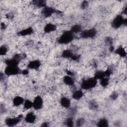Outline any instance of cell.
<instances>
[{
	"instance_id": "d6986e66",
	"label": "cell",
	"mask_w": 127,
	"mask_h": 127,
	"mask_svg": "<svg viewBox=\"0 0 127 127\" xmlns=\"http://www.w3.org/2000/svg\"><path fill=\"white\" fill-rule=\"evenodd\" d=\"M97 126L101 127H106L108 126L109 123L107 119L105 118H102L98 120L96 123Z\"/></svg>"
},
{
	"instance_id": "d4e9b609",
	"label": "cell",
	"mask_w": 127,
	"mask_h": 127,
	"mask_svg": "<svg viewBox=\"0 0 127 127\" xmlns=\"http://www.w3.org/2000/svg\"><path fill=\"white\" fill-rule=\"evenodd\" d=\"M75 124H76V125L77 126H81L85 124V120L83 118L78 119L75 122Z\"/></svg>"
},
{
	"instance_id": "277c9868",
	"label": "cell",
	"mask_w": 127,
	"mask_h": 127,
	"mask_svg": "<svg viewBox=\"0 0 127 127\" xmlns=\"http://www.w3.org/2000/svg\"><path fill=\"white\" fill-rule=\"evenodd\" d=\"M23 116L22 115H18V116H12L10 117H7L5 119L4 122L5 124L7 126L9 127H13L16 126L17 124L22 120Z\"/></svg>"
},
{
	"instance_id": "8fae6325",
	"label": "cell",
	"mask_w": 127,
	"mask_h": 127,
	"mask_svg": "<svg viewBox=\"0 0 127 127\" xmlns=\"http://www.w3.org/2000/svg\"><path fill=\"white\" fill-rule=\"evenodd\" d=\"M41 62L38 60H33L30 61L27 64V67L31 69H37L41 66Z\"/></svg>"
},
{
	"instance_id": "4fadbf2b",
	"label": "cell",
	"mask_w": 127,
	"mask_h": 127,
	"mask_svg": "<svg viewBox=\"0 0 127 127\" xmlns=\"http://www.w3.org/2000/svg\"><path fill=\"white\" fill-rule=\"evenodd\" d=\"M57 29V26L52 23H48L45 25L44 27V31L45 33L49 34L53 32H55Z\"/></svg>"
},
{
	"instance_id": "9a60e30c",
	"label": "cell",
	"mask_w": 127,
	"mask_h": 127,
	"mask_svg": "<svg viewBox=\"0 0 127 127\" xmlns=\"http://www.w3.org/2000/svg\"><path fill=\"white\" fill-rule=\"evenodd\" d=\"M25 100L24 99L20 96H15L12 99V104L15 107H19V106L23 105Z\"/></svg>"
},
{
	"instance_id": "484cf974",
	"label": "cell",
	"mask_w": 127,
	"mask_h": 127,
	"mask_svg": "<svg viewBox=\"0 0 127 127\" xmlns=\"http://www.w3.org/2000/svg\"><path fill=\"white\" fill-rule=\"evenodd\" d=\"M88 2L86 1H83V2L81 4V7L82 8H86L88 6Z\"/></svg>"
},
{
	"instance_id": "5bb4252c",
	"label": "cell",
	"mask_w": 127,
	"mask_h": 127,
	"mask_svg": "<svg viewBox=\"0 0 127 127\" xmlns=\"http://www.w3.org/2000/svg\"><path fill=\"white\" fill-rule=\"evenodd\" d=\"M63 82L64 84L69 86H73L74 85V79L72 76L66 75L63 77Z\"/></svg>"
},
{
	"instance_id": "5b68a950",
	"label": "cell",
	"mask_w": 127,
	"mask_h": 127,
	"mask_svg": "<svg viewBox=\"0 0 127 127\" xmlns=\"http://www.w3.org/2000/svg\"><path fill=\"white\" fill-rule=\"evenodd\" d=\"M18 66H6L4 70V74L7 76H16L21 73Z\"/></svg>"
},
{
	"instance_id": "9c48e42d",
	"label": "cell",
	"mask_w": 127,
	"mask_h": 127,
	"mask_svg": "<svg viewBox=\"0 0 127 127\" xmlns=\"http://www.w3.org/2000/svg\"><path fill=\"white\" fill-rule=\"evenodd\" d=\"M24 122L27 124H34L36 120V116L33 112H28L24 118Z\"/></svg>"
},
{
	"instance_id": "e0dca14e",
	"label": "cell",
	"mask_w": 127,
	"mask_h": 127,
	"mask_svg": "<svg viewBox=\"0 0 127 127\" xmlns=\"http://www.w3.org/2000/svg\"><path fill=\"white\" fill-rule=\"evenodd\" d=\"M70 31L73 34L80 33L82 31V27L79 24H74L71 26Z\"/></svg>"
},
{
	"instance_id": "7402d4cb",
	"label": "cell",
	"mask_w": 127,
	"mask_h": 127,
	"mask_svg": "<svg viewBox=\"0 0 127 127\" xmlns=\"http://www.w3.org/2000/svg\"><path fill=\"white\" fill-rule=\"evenodd\" d=\"M100 84L103 87H106L109 84V77H105L100 79Z\"/></svg>"
},
{
	"instance_id": "30bf717a",
	"label": "cell",
	"mask_w": 127,
	"mask_h": 127,
	"mask_svg": "<svg viewBox=\"0 0 127 127\" xmlns=\"http://www.w3.org/2000/svg\"><path fill=\"white\" fill-rule=\"evenodd\" d=\"M60 104L63 108L68 109L71 106V101L68 97L63 96L60 99Z\"/></svg>"
},
{
	"instance_id": "52a82bcc",
	"label": "cell",
	"mask_w": 127,
	"mask_h": 127,
	"mask_svg": "<svg viewBox=\"0 0 127 127\" xmlns=\"http://www.w3.org/2000/svg\"><path fill=\"white\" fill-rule=\"evenodd\" d=\"M44 105V101L40 95H37L33 100V108L35 110H41Z\"/></svg>"
},
{
	"instance_id": "603a6c76",
	"label": "cell",
	"mask_w": 127,
	"mask_h": 127,
	"mask_svg": "<svg viewBox=\"0 0 127 127\" xmlns=\"http://www.w3.org/2000/svg\"><path fill=\"white\" fill-rule=\"evenodd\" d=\"M8 51V49L7 47L4 45L1 46L0 48V55L1 56H5L6 55L7 52Z\"/></svg>"
},
{
	"instance_id": "7c38bea8",
	"label": "cell",
	"mask_w": 127,
	"mask_h": 127,
	"mask_svg": "<svg viewBox=\"0 0 127 127\" xmlns=\"http://www.w3.org/2000/svg\"><path fill=\"white\" fill-rule=\"evenodd\" d=\"M34 32V30L32 27H28L22 29L18 32L17 34L20 36H26L32 34Z\"/></svg>"
},
{
	"instance_id": "cb8c5ba5",
	"label": "cell",
	"mask_w": 127,
	"mask_h": 127,
	"mask_svg": "<svg viewBox=\"0 0 127 127\" xmlns=\"http://www.w3.org/2000/svg\"><path fill=\"white\" fill-rule=\"evenodd\" d=\"M64 124L66 126L72 127L74 126V123L73 119L71 117H69L65 120V121H64Z\"/></svg>"
},
{
	"instance_id": "7a4b0ae2",
	"label": "cell",
	"mask_w": 127,
	"mask_h": 127,
	"mask_svg": "<svg viewBox=\"0 0 127 127\" xmlns=\"http://www.w3.org/2000/svg\"><path fill=\"white\" fill-rule=\"evenodd\" d=\"M97 80L94 76L83 79L80 83L81 88L85 90L91 89L96 86Z\"/></svg>"
},
{
	"instance_id": "8992f818",
	"label": "cell",
	"mask_w": 127,
	"mask_h": 127,
	"mask_svg": "<svg viewBox=\"0 0 127 127\" xmlns=\"http://www.w3.org/2000/svg\"><path fill=\"white\" fill-rule=\"evenodd\" d=\"M97 32L94 28H90L82 31L80 33V37L83 39H92L97 35Z\"/></svg>"
},
{
	"instance_id": "3957f363",
	"label": "cell",
	"mask_w": 127,
	"mask_h": 127,
	"mask_svg": "<svg viewBox=\"0 0 127 127\" xmlns=\"http://www.w3.org/2000/svg\"><path fill=\"white\" fill-rule=\"evenodd\" d=\"M126 19L124 18L123 15L118 14L116 15L112 21L111 25L113 28L117 29L124 24H126Z\"/></svg>"
},
{
	"instance_id": "ba28073f",
	"label": "cell",
	"mask_w": 127,
	"mask_h": 127,
	"mask_svg": "<svg viewBox=\"0 0 127 127\" xmlns=\"http://www.w3.org/2000/svg\"><path fill=\"white\" fill-rule=\"evenodd\" d=\"M56 11V10L51 6H45L43 8L41 12L43 16L45 18H48L51 16Z\"/></svg>"
},
{
	"instance_id": "ffe728a7",
	"label": "cell",
	"mask_w": 127,
	"mask_h": 127,
	"mask_svg": "<svg viewBox=\"0 0 127 127\" xmlns=\"http://www.w3.org/2000/svg\"><path fill=\"white\" fill-rule=\"evenodd\" d=\"M23 105V108L25 110L30 109L31 108H33V101H31L30 99H27L25 100Z\"/></svg>"
},
{
	"instance_id": "6da1fadb",
	"label": "cell",
	"mask_w": 127,
	"mask_h": 127,
	"mask_svg": "<svg viewBox=\"0 0 127 127\" xmlns=\"http://www.w3.org/2000/svg\"><path fill=\"white\" fill-rule=\"evenodd\" d=\"M74 34L70 30L63 32L58 39V42L61 44H67L74 40Z\"/></svg>"
},
{
	"instance_id": "ac0fdd59",
	"label": "cell",
	"mask_w": 127,
	"mask_h": 127,
	"mask_svg": "<svg viewBox=\"0 0 127 127\" xmlns=\"http://www.w3.org/2000/svg\"><path fill=\"white\" fill-rule=\"evenodd\" d=\"M115 52L116 54H117L119 56L122 57V58H125L126 57L127 53L125 50V49L123 48L122 46H120L119 48H118L115 51Z\"/></svg>"
},
{
	"instance_id": "44dd1931",
	"label": "cell",
	"mask_w": 127,
	"mask_h": 127,
	"mask_svg": "<svg viewBox=\"0 0 127 127\" xmlns=\"http://www.w3.org/2000/svg\"><path fill=\"white\" fill-rule=\"evenodd\" d=\"M33 4L38 7H45L46 6V2L44 0H34L32 1Z\"/></svg>"
},
{
	"instance_id": "2e32d148",
	"label": "cell",
	"mask_w": 127,
	"mask_h": 127,
	"mask_svg": "<svg viewBox=\"0 0 127 127\" xmlns=\"http://www.w3.org/2000/svg\"><path fill=\"white\" fill-rule=\"evenodd\" d=\"M83 95L84 93L82 90L76 89L72 92L71 97L73 99L78 100L81 99L83 97Z\"/></svg>"
}]
</instances>
